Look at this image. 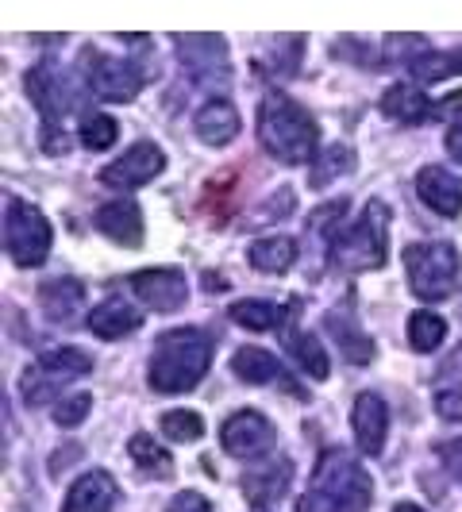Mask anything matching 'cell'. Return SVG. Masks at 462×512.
Instances as JSON below:
<instances>
[{
  "mask_svg": "<svg viewBox=\"0 0 462 512\" xmlns=\"http://www.w3.org/2000/svg\"><path fill=\"white\" fill-rule=\"evenodd\" d=\"M370 501H374V482L362 470V462L332 447L316 462L297 512H366Z\"/></svg>",
  "mask_w": 462,
  "mask_h": 512,
  "instance_id": "1",
  "label": "cell"
},
{
  "mask_svg": "<svg viewBox=\"0 0 462 512\" xmlns=\"http://www.w3.org/2000/svg\"><path fill=\"white\" fill-rule=\"evenodd\" d=\"M258 143L278 162H308L312 154H320V131L301 104L285 93H270L258 104Z\"/></svg>",
  "mask_w": 462,
  "mask_h": 512,
  "instance_id": "2",
  "label": "cell"
},
{
  "mask_svg": "<svg viewBox=\"0 0 462 512\" xmlns=\"http://www.w3.org/2000/svg\"><path fill=\"white\" fill-rule=\"evenodd\" d=\"M208 362H212V339L201 328H178L158 335L147 378L158 393H189L208 374Z\"/></svg>",
  "mask_w": 462,
  "mask_h": 512,
  "instance_id": "3",
  "label": "cell"
},
{
  "mask_svg": "<svg viewBox=\"0 0 462 512\" xmlns=\"http://www.w3.org/2000/svg\"><path fill=\"white\" fill-rule=\"evenodd\" d=\"M385 243H389V208L382 201H366L359 220L332 239V262L347 274L378 270L385 262Z\"/></svg>",
  "mask_w": 462,
  "mask_h": 512,
  "instance_id": "4",
  "label": "cell"
},
{
  "mask_svg": "<svg viewBox=\"0 0 462 512\" xmlns=\"http://www.w3.org/2000/svg\"><path fill=\"white\" fill-rule=\"evenodd\" d=\"M405 266L409 289L428 305L447 301L459 285V251L451 243H412L405 251Z\"/></svg>",
  "mask_w": 462,
  "mask_h": 512,
  "instance_id": "5",
  "label": "cell"
},
{
  "mask_svg": "<svg viewBox=\"0 0 462 512\" xmlns=\"http://www.w3.org/2000/svg\"><path fill=\"white\" fill-rule=\"evenodd\" d=\"M4 247L16 266H39L51 255V224L47 216L27 201H8L4 205Z\"/></svg>",
  "mask_w": 462,
  "mask_h": 512,
  "instance_id": "6",
  "label": "cell"
},
{
  "mask_svg": "<svg viewBox=\"0 0 462 512\" xmlns=\"http://www.w3.org/2000/svg\"><path fill=\"white\" fill-rule=\"evenodd\" d=\"M93 370V359L77 347H54V351H43L39 362H31L20 378V393H24L27 405H43L51 401L54 389L62 382H74V378H85Z\"/></svg>",
  "mask_w": 462,
  "mask_h": 512,
  "instance_id": "7",
  "label": "cell"
},
{
  "mask_svg": "<svg viewBox=\"0 0 462 512\" xmlns=\"http://www.w3.org/2000/svg\"><path fill=\"white\" fill-rule=\"evenodd\" d=\"M24 89H27V97H31V104L43 112V124H47V131H51V139H54V131L62 128L66 116L77 108V89H74V81H70V74H62L58 66L43 62V66L27 70ZM47 131H43V135H47ZM51 139H43V147H47Z\"/></svg>",
  "mask_w": 462,
  "mask_h": 512,
  "instance_id": "8",
  "label": "cell"
},
{
  "mask_svg": "<svg viewBox=\"0 0 462 512\" xmlns=\"http://www.w3.org/2000/svg\"><path fill=\"white\" fill-rule=\"evenodd\" d=\"M89 58V89L101 97V101H116V104H128L143 85H147V70H139L131 58H112V54H97V51H85Z\"/></svg>",
  "mask_w": 462,
  "mask_h": 512,
  "instance_id": "9",
  "label": "cell"
},
{
  "mask_svg": "<svg viewBox=\"0 0 462 512\" xmlns=\"http://www.w3.org/2000/svg\"><path fill=\"white\" fill-rule=\"evenodd\" d=\"M274 424L262 416V412H235L224 420V428H220V443H224V451H228L231 459H262V455H270L274 451Z\"/></svg>",
  "mask_w": 462,
  "mask_h": 512,
  "instance_id": "10",
  "label": "cell"
},
{
  "mask_svg": "<svg viewBox=\"0 0 462 512\" xmlns=\"http://www.w3.org/2000/svg\"><path fill=\"white\" fill-rule=\"evenodd\" d=\"M178 58L185 74L201 85H224L228 81V43L220 35H181L178 39Z\"/></svg>",
  "mask_w": 462,
  "mask_h": 512,
  "instance_id": "11",
  "label": "cell"
},
{
  "mask_svg": "<svg viewBox=\"0 0 462 512\" xmlns=\"http://www.w3.org/2000/svg\"><path fill=\"white\" fill-rule=\"evenodd\" d=\"M166 170V154L158 151V143H135L128 147V154H120L112 166H104L101 170V181L104 185H112V189H139V185H147L151 178H158Z\"/></svg>",
  "mask_w": 462,
  "mask_h": 512,
  "instance_id": "12",
  "label": "cell"
},
{
  "mask_svg": "<svg viewBox=\"0 0 462 512\" xmlns=\"http://www.w3.org/2000/svg\"><path fill=\"white\" fill-rule=\"evenodd\" d=\"M131 289L135 297L154 312H178L189 301V285L181 270H166V266H154V270H139L131 274Z\"/></svg>",
  "mask_w": 462,
  "mask_h": 512,
  "instance_id": "13",
  "label": "cell"
},
{
  "mask_svg": "<svg viewBox=\"0 0 462 512\" xmlns=\"http://www.w3.org/2000/svg\"><path fill=\"white\" fill-rule=\"evenodd\" d=\"M351 428H355V443L362 455H382L385 432H389V409L378 393H359L355 409H351Z\"/></svg>",
  "mask_w": 462,
  "mask_h": 512,
  "instance_id": "14",
  "label": "cell"
},
{
  "mask_svg": "<svg viewBox=\"0 0 462 512\" xmlns=\"http://www.w3.org/2000/svg\"><path fill=\"white\" fill-rule=\"evenodd\" d=\"M416 193H420V201L432 212L447 216V220L462 212V181L447 166H424L416 174Z\"/></svg>",
  "mask_w": 462,
  "mask_h": 512,
  "instance_id": "15",
  "label": "cell"
},
{
  "mask_svg": "<svg viewBox=\"0 0 462 512\" xmlns=\"http://www.w3.org/2000/svg\"><path fill=\"white\" fill-rule=\"evenodd\" d=\"M324 332L332 335L335 343H339V351H343V359L362 366V362L374 359V343L366 339V332L359 328V320H355V308L347 305H335L328 316H324Z\"/></svg>",
  "mask_w": 462,
  "mask_h": 512,
  "instance_id": "16",
  "label": "cell"
},
{
  "mask_svg": "<svg viewBox=\"0 0 462 512\" xmlns=\"http://www.w3.org/2000/svg\"><path fill=\"white\" fill-rule=\"evenodd\" d=\"M112 505H116V482L104 470H89L70 486L62 512H112Z\"/></svg>",
  "mask_w": 462,
  "mask_h": 512,
  "instance_id": "17",
  "label": "cell"
},
{
  "mask_svg": "<svg viewBox=\"0 0 462 512\" xmlns=\"http://www.w3.org/2000/svg\"><path fill=\"white\" fill-rule=\"evenodd\" d=\"M97 228L120 247H139L143 243V212L135 201H112L97 208Z\"/></svg>",
  "mask_w": 462,
  "mask_h": 512,
  "instance_id": "18",
  "label": "cell"
},
{
  "mask_svg": "<svg viewBox=\"0 0 462 512\" xmlns=\"http://www.w3.org/2000/svg\"><path fill=\"white\" fill-rule=\"evenodd\" d=\"M193 131H197V139L208 143V147H224L235 139V131H239V112H235V104H228L224 97H212L208 104L197 108V120H193Z\"/></svg>",
  "mask_w": 462,
  "mask_h": 512,
  "instance_id": "19",
  "label": "cell"
},
{
  "mask_svg": "<svg viewBox=\"0 0 462 512\" xmlns=\"http://www.w3.org/2000/svg\"><path fill=\"white\" fill-rule=\"evenodd\" d=\"M143 324V312L135 305H128L124 297H108L104 305H97L89 312V328L101 335V339H124V335L139 332Z\"/></svg>",
  "mask_w": 462,
  "mask_h": 512,
  "instance_id": "20",
  "label": "cell"
},
{
  "mask_svg": "<svg viewBox=\"0 0 462 512\" xmlns=\"http://www.w3.org/2000/svg\"><path fill=\"white\" fill-rule=\"evenodd\" d=\"M39 301L51 324H70L77 316V308L85 305V285L77 278H54V282L39 285Z\"/></svg>",
  "mask_w": 462,
  "mask_h": 512,
  "instance_id": "21",
  "label": "cell"
},
{
  "mask_svg": "<svg viewBox=\"0 0 462 512\" xmlns=\"http://www.w3.org/2000/svg\"><path fill=\"white\" fill-rule=\"evenodd\" d=\"M432 108L436 104L428 101V93H420V85H389L382 97V112L397 124H424Z\"/></svg>",
  "mask_w": 462,
  "mask_h": 512,
  "instance_id": "22",
  "label": "cell"
},
{
  "mask_svg": "<svg viewBox=\"0 0 462 512\" xmlns=\"http://www.w3.org/2000/svg\"><path fill=\"white\" fill-rule=\"evenodd\" d=\"M289 474H293V466L285 459L262 462V470H251V474L243 478L247 501H251V505H274V501H282L285 486H289Z\"/></svg>",
  "mask_w": 462,
  "mask_h": 512,
  "instance_id": "23",
  "label": "cell"
},
{
  "mask_svg": "<svg viewBox=\"0 0 462 512\" xmlns=\"http://www.w3.org/2000/svg\"><path fill=\"white\" fill-rule=\"evenodd\" d=\"M285 351L293 355V362L305 370L308 378H320V382H324V378L332 374L328 351H324V343L312 332H285Z\"/></svg>",
  "mask_w": 462,
  "mask_h": 512,
  "instance_id": "24",
  "label": "cell"
},
{
  "mask_svg": "<svg viewBox=\"0 0 462 512\" xmlns=\"http://www.w3.org/2000/svg\"><path fill=\"white\" fill-rule=\"evenodd\" d=\"M231 370L251 385H270V382H278V378H282L278 359H274L270 351H262V347H243V351H235Z\"/></svg>",
  "mask_w": 462,
  "mask_h": 512,
  "instance_id": "25",
  "label": "cell"
},
{
  "mask_svg": "<svg viewBox=\"0 0 462 512\" xmlns=\"http://www.w3.org/2000/svg\"><path fill=\"white\" fill-rule=\"evenodd\" d=\"M247 258H251V266L262 270V274H285V270L297 262V243H293V239H285V235L258 239Z\"/></svg>",
  "mask_w": 462,
  "mask_h": 512,
  "instance_id": "26",
  "label": "cell"
},
{
  "mask_svg": "<svg viewBox=\"0 0 462 512\" xmlns=\"http://www.w3.org/2000/svg\"><path fill=\"white\" fill-rule=\"evenodd\" d=\"M228 312L235 324H243V328H251V332H266V328H278L282 316L293 312V308H282L278 301H235Z\"/></svg>",
  "mask_w": 462,
  "mask_h": 512,
  "instance_id": "27",
  "label": "cell"
},
{
  "mask_svg": "<svg viewBox=\"0 0 462 512\" xmlns=\"http://www.w3.org/2000/svg\"><path fill=\"white\" fill-rule=\"evenodd\" d=\"M409 74L416 77V81H424V85L462 74V47H455V51H447V54H436V51L416 54L409 62Z\"/></svg>",
  "mask_w": 462,
  "mask_h": 512,
  "instance_id": "28",
  "label": "cell"
},
{
  "mask_svg": "<svg viewBox=\"0 0 462 512\" xmlns=\"http://www.w3.org/2000/svg\"><path fill=\"white\" fill-rule=\"evenodd\" d=\"M128 451H131V459H135V466L143 470V474H151V478H170L174 474V459L154 443L151 436H131L128 443Z\"/></svg>",
  "mask_w": 462,
  "mask_h": 512,
  "instance_id": "29",
  "label": "cell"
},
{
  "mask_svg": "<svg viewBox=\"0 0 462 512\" xmlns=\"http://www.w3.org/2000/svg\"><path fill=\"white\" fill-rule=\"evenodd\" d=\"M443 339H447L443 316H436V312H416V316H409V347L412 351L428 355V351H436Z\"/></svg>",
  "mask_w": 462,
  "mask_h": 512,
  "instance_id": "30",
  "label": "cell"
},
{
  "mask_svg": "<svg viewBox=\"0 0 462 512\" xmlns=\"http://www.w3.org/2000/svg\"><path fill=\"white\" fill-rule=\"evenodd\" d=\"M355 166V154L347 151L343 143H332L328 151L316 154V162H312V189H324L328 181H335L339 174H347Z\"/></svg>",
  "mask_w": 462,
  "mask_h": 512,
  "instance_id": "31",
  "label": "cell"
},
{
  "mask_svg": "<svg viewBox=\"0 0 462 512\" xmlns=\"http://www.w3.org/2000/svg\"><path fill=\"white\" fill-rule=\"evenodd\" d=\"M162 432L174 439V443H193V439H201V432H205V420L189 409H174L162 416Z\"/></svg>",
  "mask_w": 462,
  "mask_h": 512,
  "instance_id": "32",
  "label": "cell"
},
{
  "mask_svg": "<svg viewBox=\"0 0 462 512\" xmlns=\"http://www.w3.org/2000/svg\"><path fill=\"white\" fill-rule=\"evenodd\" d=\"M116 135H120V124H116L112 116H89V120L81 124V147H89V151H108V147L116 143Z\"/></svg>",
  "mask_w": 462,
  "mask_h": 512,
  "instance_id": "33",
  "label": "cell"
},
{
  "mask_svg": "<svg viewBox=\"0 0 462 512\" xmlns=\"http://www.w3.org/2000/svg\"><path fill=\"white\" fill-rule=\"evenodd\" d=\"M93 409V397L89 393H66L62 401H54V424L58 428H77Z\"/></svg>",
  "mask_w": 462,
  "mask_h": 512,
  "instance_id": "34",
  "label": "cell"
},
{
  "mask_svg": "<svg viewBox=\"0 0 462 512\" xmlns=\"http://www.w3.org/2000/svg\"><path fill=\"white\" fill-rule=\"evenodd\" d=\"M343 212H347V201H332V205L316 208V212H312V216H316V220H312V228L324 231L328 239H335V235H339L335 228L343 224Z\"/></svg>",
  "mask_w": 462,
  "mask_h": 512,
  "instance_id": "35",
  "label": "cell"
},
{
  "mask_svg": "<svg viewBox=\"0 0 462 512\" xmlns=\"http://www.w3.org/2000/svg\"><path fill=\"white\" fill-rule=\"evenodd\" d=\"M436 385H439V389H443V385H447V389H459V385H462V347H455V351L447 355V362L439 366Z\"/></svg>",
  "mask_w": 462,
  "mask_h": 512,
  "instance_id": "36",
  "label": "cell"
},
{
  "mask_svg": "<svg viewBox=\"0 0 462 512\" xmlns=\"http://www.w3.org/2000/svg\"><path fill=\"white\" fill-rule=\"evenodd\" d=\"M436 412L443 420H462V393L459 389H439Z\"/></svg>",
  "mask_w": 462,
  "mask_h": 512,
  "instance_id": "37",
  "label": "cell"
},
{
  "mask_svg": "<svg viewBox=\"0 0 462 512\" xmlns=\"http://www.w3.org/2000/svg\"><path fill=\"white\" fill-rule=\"evenodd\" d=\"M170 512H212V505H208L201 493L185 489V493H178V497L170 501Z\"/></svg>",
  "mask_w": 462,
  "mask_h": 512,
  "instance_id": "38",
  "label": "cell"
},
{
  "mask_svg": "<svg viewBox=\"0 0 462 512\" xmlns=\"http://www.w3.org/2000/svg\"><path fill=\"white\" fill-rule=\"evenodd\" d=\"M439 455L447 459V466H451V474L462 482V439H455V443H447V447H439Z\"/></svg>",
  "mask_w": 462,
  "mask_h": 512,
  "instance_id": "39",
  "label": "cell"
},
{
  "mask_svg": "<svg viewBox=\"0 0 462 512\" xmlns=\"http://www.w3.org/2000/svg\"><path fill=\"white\" fill-rule=\"evenodd\" d=\"M447 151H451L462 162V120H455V128L447 131Z\"/></svg>",
  "mask_w": 462,
  "mask_h": 512,
  "instance_id": "40",
  "label": "cell"
},
{
  "mask_svg": "<svg viewBox=\"0 0 462 512\" xmlns=\"http://www.w3.org/2000/svg\"><path fill=\"white\" fill-rule=\"evenodd\" d=\"M393 512H424V509H420V505H409V501H405V505H397Z\"/></svg>",
  "mask_w": 462,
  "mask_h": 512,
  "instance_id": "41",
  "label": "cell"
}]
</instances>
